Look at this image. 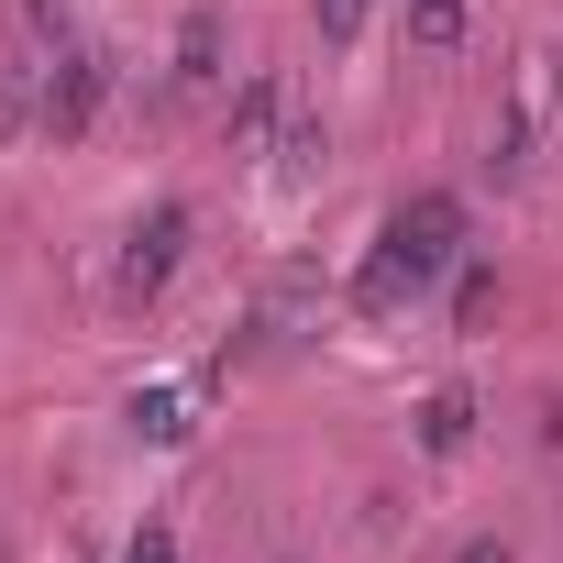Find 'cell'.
I'll list each match as a JSON object with an SVG mask.
<instances>
[{
  "mask_svg": "<svg viewBox=\"0 0 563 563\" xmlns=\"http://www.w3.org/2000/svg\"><path fill=\"white\" fill-rule=\"evenodd\" d=\"M321 155H332V133H321L310 111H288V133H276V155H265V166H276V177H310Z\"/></svg>",
  "mask_w": 563,
  "mask_h": 563,
  "instance_id": "obj_9",
  "label": "cell"
},
{
  "mask_svg": "<svg viewBox=\"0 0 563 563\" xmlns=\"http://www.w3.org/2000/svg\"><path fill=\"white\" fill-rule=\"evenodd\" d=\"M552 89H563V67H552Z\"/></svg>",
  "mask_w": 563,
  "mask_h": 563,
  "instance_id": "obj_16",
  "label": "cell"
},
{
  "mask_svg": "<svg viewBox=\"0 0 563 563\" xmlns=\"http://www.w3.org/2000/svg\"><path fill=\"white\" fill-rule=\"evenodd\" d=\"M221 89V12L199 0V12L177 23V67H166V100H210Z\"/></svg>",
  "mask_w": 563,
  "mask_h": 563,
  "instance_id": "obj_5",
  "label": "cell"
},
{
  "mask_svg": "<svg viewBox=\"0 0 563 563\" xmlns=\"http://www.w3.org/2000/svg\"><path fill=\"white\" fill-rule=\"evenodd\" d=\"M310 23H321V45H354L376 23V0H310Z\"/></svg>",
  "mask_w": 563,
  "mask_h": 563,
  "instance_id": "obj_11",
  "label": "cell"
},
{
  "mask_svg": "<svg viewBox=\"0 0 563 563\" xmlns=\"http://www.w3.org/2000/svg\"><path fill=\"white\" fill-rule=\"evenodd\" d=\"M453 563H519V552H508V541H464Z\"/></svg>",
  "mask_w": 563,
  "mask_h": 563,
  "instance_id": "obj_15",
  "label": "cell"
},
{
  "mask_svg": "<svg viewBox=\"0 0 563 563\" xmlns=\"http://www.w3.org/2000/svg\"><path fill=\"white\" fill-rule=\"evenodd\" d=\"M45 133V67H0V144Z\"/></svg>",
  "mask_w": 563,
  "mask_h": 563,
  "instance_id": "obj_7",
  "label": "cell"
},
{
  "mask_svg": "<svg viewBox=\"0 0 563 563\" xmlns=\"http://www.w3.org/2000/svg\"><path fill=\"white\" fill-rule=\"evenodd\" d=\"M288 78H276V67H243V89L221 100V144L232 155H276V133H288Z\"/></svg>",
  "mask_w": 563,
  "mask_h": 563,
  "instance_id": "obj_4",
  "label": "cell"
},
{
  "mask_svg": "<svg viewBox=\"0 0 563 563\" xmlns=\"http://www.w3.org/2000/svg\"><path fill=\"white\" fill-rule=\"evenodd\" d=\"M133 431H144V442H188V398H177V387H144V398H133Z\"/></svg>",
  "mask_w": 563,
  "mask_h": 563,
  "instance_id": "obj_10",
  "label": "cell"
},
{
  "mask_svg": "<svg viewBox=\"0 0 563 563\" xmlns=\"http://www.w3.org/2000/svg\"><path fill=\"white\" fill-rule=\"evenodd\" d=\"M486 310H497V276H486V265H464V288H453V321H464V332H475V321H486Z\"/></svg>",
  "mask_w": 563,
  "mask_h": 563,
  "instance_id": "obj_12",
  "label": "cell"
},
{
  "mask_svg": "<svg viewBox=\"0 0 563 563\" xmlns=\"http://www.w3.org/2000/svg\"><path fill=\"white\" fill-rule=\"evenodd\" d=\"M188 243H199V221H188L177 199H155V210H144L133 232H122V265H111V299H122V310H155V299L177 288Z\"/></svg>",
  "mask_w": 563,
  "mask_h": 563,
  "instance_id": "obj_3",
  "label": "cell"
},
{
  "mask_svg": "<svg viewBox=\"0 0 563 563\" xmlns=\"http://www.w3.org/2000/svg\"><path fill=\"white\" fill-rule=\"evenodd\" d=\"M464 442H475V398L464 387H431L420 398V453H464Z\"/></svg>",
  "mask_w": 563,
  "mask_h": 563,
  "instance_id": "obj_6",
  "label": "cell"
},
{
  "mask_svg": "<svg viewBox=\"0 0 563 563\" xmlns=\"http://www.w3.org/2000/svg\"><path fill=\"white\" fill-rule=\"evenodd\" d=\"M398 12H409V45L420 56H453L464 45V0H398Z\"/></svg>",
  "mask_w": 563,
  "mask_h": 563,
  "instance_id": "obj_8",
  "label": "cell"
},
{
  "mask_svg": "<svg viewBox=\"0 0 563 563\" xmlns=\"http://www.w3.org/2000/svg\"><path fill=\"white\" fill-rule=\"evenodd\" d=\"M122 563H177V530H166V519H144V530L122 541Z\"/></svg>",
  "mask_w": 563,
  "mask_h": 563,
  "instance_id": "obj_13",
  "label": "cell"
},
{
  "mask_svg": "<svg viewBox=\"0 0 563 563\" xmlns=\"http://www.w3.org/2000/svg\"><path fill=\"white\" fill-rule=\"evenodd\" d=\"M23 12H34V34H67V12H78V0H23Z\"/></svg>",
  "mask_w": 563,
  "mask_h": 563,
  "instance_id": "obj_14",
  "label": "cell"
},
{
  "mask_svg": "<svg viewBox=\"0 0 563 563\" xmlns=\"http://www.w3.org/2000/svg\"><path fill=\"white\" fill-rule=\"evenodd\" d=\"M111 89H122V56H111V45H78V34H56V56H45V133H56V144L100 133Z\"/></svg>",
  "mask_w": 563,
  "mask_h": 563,
  "instance_id": "obj_2",
  "label": "cell"
},
{
  "mask_svg": "<svg viewBox=\"0 0 563 563\" xmlns=\"http://www.w3.org/2000/svg\"><path fill=\"white\" fill-rule=\"evenodd\" d=\"M453 265H464V199L420 188V199L387 210V232H376V254L354 276V310H398V299H420L431 276H453Z\"/></svg>",
  "mask_w": 563,
  "mask_h": 563,
  "instance_id": "obj_1",
  "label": "cell"
}]
</instances>
